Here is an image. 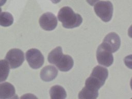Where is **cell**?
<instances>
[{"instance_id":"1","label":"cell","mask_w":132,"mask_h":99,"mask_svg":"<svg viewBox=\"0 0 132 99\" xmlns=\"http://www.w3.org/2000/svg\"><path fill=\"white\" fill-rule=\"evenodd\" d=\"M58 20L62 23L65 28H73L80 26L82 18L79 14L76 13L73 9L68 6L61 8L58 13Z\"/></svg>"},{"instance_id":"2","label":"cell","mask_w":132,"mask_h":99,"mask_svg":"<svg viewBox=\"0 0 132 99\" xmlns=\"http://www.w3.org/2000/svg\"><path fill=\"white\" fill-rule=\"evenodd\" d=\"M108 76V70L102 66L96 65L90 76L85 81V86L98 90L105 84Z\"/></svg>"},{"instance_id":"3","label":"cell","mask_w":132,"mask_h":99,"mask_svg":"<svg viewBox=\"0 0 132 99\" xmlns=\"http://www.w3.org/2000/svg\"><path fill=\"white\" fill-rule=\"evenodd\" d=\"M94 10L95 14L103 21L108 22L112 18L113 7L110 1H100L95 4Z\"/></svg>"},{"instance_id":"4","label":"cell","mask_w":132,"mask_h":99,"mask_svg":"<svg viewBox=\"0 0 132 99\" xmlns=\"http://www.w3.org/2000/svg\"><path fill=\"white\" fill-rule=\"evenodd\" d=\"M26 59L29 66L34 69L41 68L44 62L43 55L37 48L28 50L26 53Z\"/></svg>"},{"instance_id":"5","label":"cell","mask_w":132,"mask_h":99,"mask_svg":"<svg viewBox=\"0 0 132 99\" xmlns=\"http://www.w3.org/2000/svg\"><path fill=\"white\" fill-rule=\"evenodd\" d=\"M5 60L8 62L11 69H15L21 66L24 61V54L19 48L9 50L6 56Z\"/></svg>"},{"instance_id":"6","label":"cell","mask_w":132,"mask_h":99,"mask_svg":"<svg viewBox=\"0 0 132 99\" xmlns=\"http://www.w3.org/2000/svg\"><path fill=\"white\" fill-rule=\"evenodd\" d=\"M101 45L112 53L117 52L121 45V39L118 34L111 32L104 38Z\"/></svg>"},{"instance_id":"7","label":"cell","mask_w":132,"mask_h":99,"mask_svg":"<svg viewBox=\"0 0 132 99\" xmlns=\"http://www.w3.org/2000/svg\"><path fill=\"white\" fill-rule=\"evenodd\" d=\"M96 56L98 63L101 65L108 67L113 63V56L112 53L104 48L101 44L97 48Z\"/></svg>"},{"instance_id":"8","label":"cell","mask_w":132,"mask_h":99,"mask_svg":"<svg viewBox=\"0 0 132 99\" xmlns=\"http://www.w3.org/2000/svg\"><path fill=\"white\" fill-rule=\"evenodd\" d=\"M39 23L42 29L47 31H51L57 27V19L54 14L47 12L40 16Z\"/></svg>"},{"instance_id":"9","label":"cell","mask_w":132,"mask_h":99,"mask_svg":"<svg viewBox=\"0 0 132 99\" xmlns=\"http://www.w3.org/2000/svg\"><path fill=\"white\" fill-rule=\"evenodd\" d=\"M53 64L56 65L59 70L62 72H67L73 68L74 61L71 56L63 55L62 53L58 57Z\"/></svg>"},{"instance_id":"10","label":"cell","mask_w":132,"mask_h":99,"mask_svg":"<svg viewBox=\"0 0 132 99\" xmlns=\"http://www.w3.org/2000/svg\"><path fill=\"white\" fill-rule=\"evenodd\" d=\"M58 73V70L55 67L47 65L41 70L40 76L44 81H51L57 77Z\"/></svg>"},{"instance_id":"11","label":"cell","mask_w":132,"mask_h":99,"mask_svg":"<svg viewBox=\"0 0 132 99\" xmlns=\"http://www.w3.org/2000/svg\"><path fill=\"white\" fill-rule=\"evenodd\" d=\"M15 95L14 87L8 82L0 84V99L14 98Z\"/></svg>"},{"instance_id":"12","label":"cell","mask_w":132,"mask_h":99,"mask_svg":"<svg viewBox=\"0 0 132 99\" xmlns=\"http://www.w3.org/2000/svg\"><path fill=\"white\" fill-rule=\"evenodd\" d=\"M98 95V90L85 86L78 93V97L80 99H95Z\"/></svg>"},{"instance_id":"13","label":"cell","mask_w":132,"mask_h":99,"mask_svg":"<svg viewBox=\"0 0 132 99\" xmlns=\"http://www.w3.org/2000/svg\"><path fill=\"white\" fill-rule=\"evenodd\" d=\"M50 94L52 99H64L67 97L64 89L59 85L53 86L50 90Z\"/></svg>"},{"instance_id":"14","label":"cell","mask_w":132,"mask_h":99,"mask_svg":"<svg viewBox=\"0 0 132 99\" xmlns=\"http://www.w3.org/2000/svg\"><path fill=\"white\" fill-rule=\"evenodd\" d=\"M10 67L8 62L5 60H0V82L6 80L9 73Z\"/></svg>"},{"instance_id":"15","label":"cell","mask_w":132,"mask_h":99,"mask_svg":"<svg viewBox=\"0 0 132 99\" xmlns=\"http://www.w3.org/2000/svg\"><path fill=\"white\" fill-rule=\"evenodd\" d=\"M13 23V18L11 14L8 12H0V25L8 27Z\"/></svg>"},{"instance_id":"16","label":"cell","mask_w":132,"mask_h":99,"mask_svg":"<svg viewBox=\"0 0 132 99\" xmlns=\"http://www.w3.org/2000/svg\"><path fill=\"white\" fill-rule=\"evenodd\" d=\"M62 49L60 46H57L53 50L48 54L47 59L50 63L54 64L58 57L62 54Z\"/></svg>"},{"instance_id":"17","label":"cell","mask_w":132,"mask_h":99,"mask_svg":"<svg viewBox=\"0 0 132 99\" xmlns=\"http://www.w3.org/2000/svg\"><path fill=\"white\" fill-rule=\"evenodd\" d=\"M100 0H86L87 3L91 6H94Z\"/></svg>"},{"instance_id":"18","label":"cell","mask_w":132,"mask_h":99,"mask_svg":"<svg viewBox=\"0 0 132 99\" xmlns=\"http://www.w3.org/2000/svg\"><path fill=\"white\" fill-rule=\"evenodd\" d=\"M7 0H0V6H3L6 2Z\"/></svg>"},{"instance_id":"19","label":"cell","mask_w":132,"mask_h":99,"mask_svg":"<svg viewBox=\"0 0 132 99\" xmlns=\"http://www.w3.org/2000/svg\"><path fill=\"white\" fill-rule=\"evenodd\" d=\"M51 1L53 3H54V4H57L61 1V0H51Z\"/></svg>"}]
</instances>
